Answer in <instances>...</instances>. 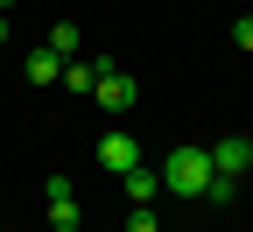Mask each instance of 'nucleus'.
I'll list each match as a JSON object with an SVG mask.
<instances>
[{"label":"nucleus","instance_id":"f257e3e1","mask_svg":"<svg viewBox=\"0 0 253 232\" xmlns=\"http://www.w3.org/2000/svg\"><path fill=\"white\" fill-rule=\"evenodd\" d=\"M211 148H176L169 162H162V190H176V197H204L211 190Z\"/></svg>","mask_w":253,"mask_h":232},{"label":"nucleus","instance_id":"f03ea898","mask_svg":"<svg viewBox=\"0 0 253 232\" xmlns=\"http://www.w3.org/2000/svg\"><path fill=\"white\" fill-rule=\"evenodd\" d=\"M91 98H99L106 113H126V106L141 98V85L126 78V71H113V63H106V71H99V85H91Z\"/></svg>","mask_w":253,"mask_h":232},{"label":"nucleus","instance_id":"7ed1b4c3","mask_svg":"<svg viewBox=\"0 0 253 232\" xmlns=\"http://www.w3.org/2000/svg\"><path fill=\"white\" fill-rule=\"evenodd\" d=\"M99 169H113V176H126V169H141V141L134 134H99Z\"/></svg>","mask_w":253,"mask_h":232},{"label":"nucleus","instance_id":"20e7f679","mask_svg":"<svg viewBox=\"0 0 253 232\" xmlns=\"http://www.w3.org/2000/svg\"><path fill=\"white\" fill-rule=\"evenodd\" d=\"M42 204H49V225H56V232H78V197H71V176H49V183H42Z\"/></svg>","mask_w":253,"mask_h":232},{"label":"nucleus","instance_id":"39448f33","mask_svg":"<svg viewBox=\"0 0 253 232\" xmlns=\"http://www.w3.org/2000/svg\"><path fill=\"white\" fill-rule=\"evenodd\" d=\"M211 169H218V176H246V169H253V141H246V134L211 141Z\"/></svg>","mask_w":253,"mask_h":232},{"label":"nucleus","instance_id":"423d86ee","mask_svg":"<svg viewBox=\"0 0 253 232\" xmlns=\"http://www.w3.org/2000/svg\"><path fill=\"white\" fill-rule=\"evenodd\" d=\"M63 63H71V56H56V49L42 43V49L21 56V71H28V85H63Z\"/></svg>","mask_w":253,"mask_h":232},{"label":"nucleus","instance_id":"0eeeda50","mask_svg":"<svg viewBox=\"0 0 253 232\" xmlns=\"http://www.w3.org/2000/svg\"><path fill=\"white\" fill-rule=\"evenodd\" d=\"M99 71H106V56H71V63H63V85H71V92H91Z\"/></svg>","mask_w":253,"mask_h":232},{"label":"nucleus","instance_id":"6e6552de","mask_svg":"<svg viewBox=\"0 0 253 232\" xmlns=\"http://www.w3.org/2000/svg\"><path fill=\"white\" fill-rule=\"evenodd\" d=\"M120 183H126V197H134V204H155V197H162V169H126Z\"/></svg>","mask_w":253,"mask_h":232},{"label":"nucleus","instance_id":"1a4fd4ad","mask_svg":"<svg viewBox=\"0 0 253 232\" xmlns=\"http://www.w3.org/2000/svg\"><path fill=\"white\" fill-rule=\"evenodd\" d=\"M49 49H56V56H78V28L56 21V28H49Z\"/></svg>","mask_w":253,"mask_h":232},{"label":"nucleus","instance_id":"9d476101","mask_svg":"<svg viewBox=\"0 0 253 232\" xmlns=\"http://www.w3.org/2000/svg\"><path fill=\"white\" fill-rule=\"evenodd\" d=\"M239 197V176H211V190H204V204H232Z\"/></svg>","mask_w":253,"mask_h":232},{"label":"nucleus","instance_id":"9b49d317","mask_svg":"<svg viewBox=\"0 0 253 232\" xmlns=\"http://www.w3.org/2000/svg\"><path fill=\"white\" fill-rule=\"evenodd\" d=\"M126 232H162V218H155V204H134V218H126Z\"/></svg>","mask_w":253,"mask_h":232},{"label":"nucleus","instance_id":"f8f14e48","mask_svg":"<svg viewBox=\"0 0 253 232\" xmlns=\"http://www.w3.org/2000/svg\"><path fill=\"white\" fill-rule=\"evenodd\" d=\"M232 43H239V49H253V14H239V21H232Z\"/></svg>","mask_w":253,"mask_h":232},{"label":"nucleus","instance_id":"ddd939ff","mask_svg":"<svg viewBox=\"0 0 253 232\" xmlns=\"http://www.w3.org/2000/svg\"><path fill=\"white\" fill-rule=\"evenodd\" d=\"M0 43H7V14H0Z\"/></svg>","mask_w":253,"mask_h":232},{"label":"nucleus","instance_id":"4468645a","mask_svg":"<svg viewBox=\"0 0 253 232\" xmlns=\"http://www.w3.org/2000/svg\"><path fill=\"white\" fill-rule=\"evenodd\" d=\"M0 14H14V0H0Z\"/></svg>","mask_w":253,"mask_h":232}]
</instances>
